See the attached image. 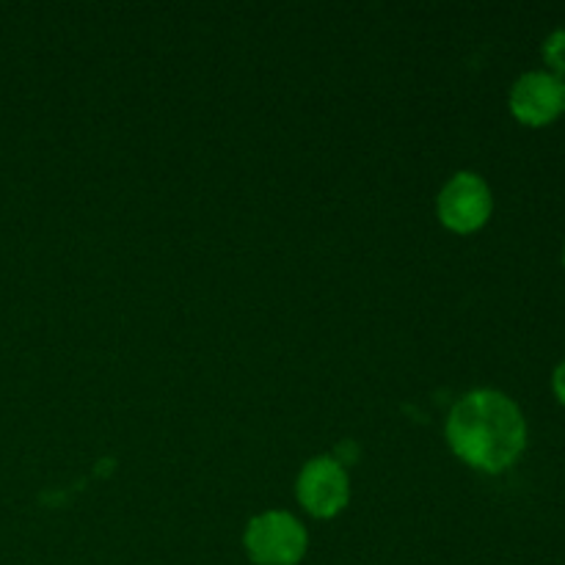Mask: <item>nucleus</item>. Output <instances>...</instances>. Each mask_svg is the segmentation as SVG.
Returning a JSON list of instances; mask_svg holds the SVG:
<instances>
[{"instance_id": "nucleus-1", "label": "nucleus", "mask_w": 565, "mask_h": 565, "mask_svg": "<svg viewBox=\"0 0 565 565\" xmlns=\"http://www.w3.org/2000/svg\"><path fill=\"white\" fill-rule=\"evenodd\" d=\"M447 447L458 461L483 475H502L527 450V419L500 390H472L458 397L445 423Z\"/></svg>"}, {"instance_id": "nucleus-2", "label": "nucleus", "mask_w": 565, "mask_h": 565, "mask_svg": "<svg viewBox=\"0 0 565 565\" xmlns=\"http://www.w3.org/2000/svg\"><path fill=\"white\" fill-rule=\"evenodd\" d=\"M243 550L254 565H301L309 552V533L287 511H263L248 519Z\"/></svg>"}, {"instance_id": "nucleus-3", "label": "nucleus", "mask_w": 565, "mask_h": 565, "mask_svg": "<svg viewBox=\"0 0 565 565\" xmlns=\"http://www.w3.org/2000/svg\"><path fill=\"white\" fill-rule=\"evenodd\" d=\"M494 213V193L478 171H456L436 196V218L452 235H475Z\"/></svg>"}, {"instance_id": "nucleus-4", "label": "nucleus", "mask_w": 565, "mask_h": 565, "mask_svg": "<svg viewBox=\"0 0 565 565\" xmlns=\"http://www.w3.org/2000/svg\"><path fill=\"white\" fill-rule=\"evenodd\" d=\"M296 500L312 519H337L351 502V475L334 456H315L296 478Z\"/></svg>"}, {"instance_id": "nucleus-5", "label": "nucleus", "mask_w": 565, "mask_h": 565, "mask_svg": "<svg viewBox=\"0 0 565 565\" xmlns=\"http://www.w3.org/2000/svg\"><path fill=\"white\" fill-rule=\"evenodd\" d=\"M508 108L524 127L552 125L565 114V83L546 70L524 72L511 86Z\"/></svg>"}, {"instance_id": "nucleus-6", "label": "nucleus", "mask_w": 565, "mask_h": 565, "mask_svg": "<svg viewBox=\"0 0 565 565\" xmlns=\"http://www.w3.org/2000/svg\"><path fill=\"white\" fill-rule=\"evenodd\" d=\"M541 55H544L546 72H552L555 77H561L565 83V28H557L541 44Z\"/></svg>"}, {"instance_id": "nucleus-7", "label": "nucleus", "mask_w": 565, "mask_h": 565, "mask_svg": "<svg viewBox=\"0 0 565 565\" xmlns=\"http://www.w3.org/2000/svg\"><path fill=\"white\" fill-rule=\"evenodd\" d=\"M552 392H555L557 403L565 406V359L561 364H557L555 373H552Z\"/></svg>"}, {"instance_id": "nucleus-8", "label": "nucleus", "mask_w": 565, "mask_h": 565, "mask_svg": "<svg viewBox=\"0 0 565 565\" xmlns=\"http://www.w3.org/2000/svg\"><path fill=\"white\" fill-rule=\"evenodd\" d=\"M563 268H565V243H563Z\"/></svg>"}]
</instances>
